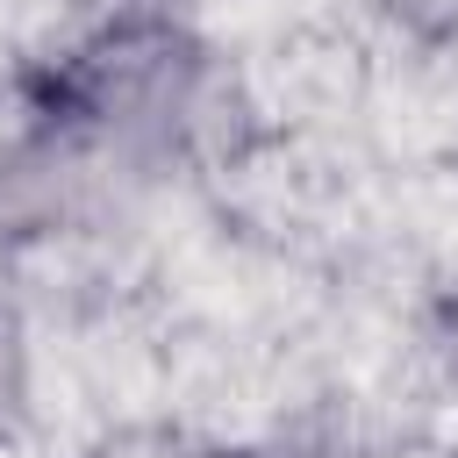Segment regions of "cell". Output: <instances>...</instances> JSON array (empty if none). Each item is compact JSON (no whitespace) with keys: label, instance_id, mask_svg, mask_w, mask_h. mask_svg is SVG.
Segmentation results:
<instances>
[{"label":"cell","instance_id":"1","mask_svg":"<svg viewBox=\"0 0 458 458\" xmlns=\"http://www.w3.org/2000/svg\"><path fill=\"white\" fill-rule=\"evenodd\" d=\"M408 29H422V36H444V29H458V0H386Z\"/></svg>","mask_w":458,"mask_h":458}]
</instances>
